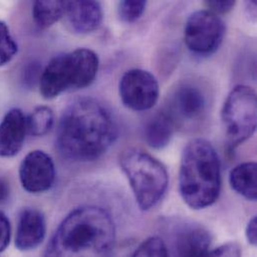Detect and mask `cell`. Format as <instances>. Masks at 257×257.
Returning a JSON list of instances; mask_svg holds the SVG:
<instances>
[{"mask_svg":"<svg viewBox=\"0 0 257 257\" xmlns=\"http://www.w3.org/2000/svg\"><path fill=\"white\" fill-rule=\"evenodd\" d=\"M225 25L221 18L209 10L192 13L184 27V41L187 48L197 55L214 53L221 45Z\"/></svg>","mask_w":257,"mask_h":257,"instance_id":"obj_7","label":"cell"},{"mask_svg":"<svg viewBox=\"0 0 257 257\" xmlns=\"http://www.w3.org/2000/svg\"><path fill=\"white\" fill-rule=\"evenodd\" d=\"M178 183L180 195L190 208L204 209L216 202L221 190V165L209 141L197 138L186 145Z\"/></svg>","mask_w":257,"mask_h":257,"instance_id":"obj_3","label":"cell"},{"mask_svg":"<svg viewBox=\"0 0 257 257\" xmlns=\"http://www.w3.org/2000/svg\"><path fill=\"white\" fill-rule=\"evenodd\" d=\"M46 234V221L44 215L35 208L22 210L16 229L15 245L21 251L36 248Z\"/></svg>","mask_w":257,"mask_h":257,"instance_id":"obj_11","label":"cell"},{"mask_svg":"<svg viewBox=\"0 0 257 257\" xmlns=\"http://www.w3.org/2000/svg\"><path fill=\"white\" fill-rule=\"evenodd\" d=\"M27 133L26 116L18 109L9 110L0 123V157H13L22 149Z\"/></svg>","mask_w":257,"mask_h":257,"instance_id":"obj_10","label":"cell"},{"mask_svg":"<svg viewBox=\"0 0 257 257\" xmlns=\"http://www.w3.org/2000/svg\"><path fill=\"white\" fill-rule=\"evenodd\" d=\"M119 164L139 208L144 211L154 208L163 199L168 187L169 177L164 164L139 148L123 151Z\"/></svg>","mask_w":257,"mask_h":257,"instance_id":"obj_5","label":"cell"},{"mask_svg":"<svg viewBox=\"0 0 257 257\" xmlns=\"http://www.w3.org/2000/svg\"><path fill=\"white\" fill-rule=\"evenodd\" d=\"M65 14L72 29L82 34L96 30L103 19L98 0H68Z\"/></svg>","mask_w":257,"mask_h":257,"instance_id":"obj_12","label":"cell"},{"mask_svg":"<svg viewBox=\"0 0 257 257\" xmlns=\"http://www.w3.org/2000/svg\"><path fill=\"white\" fill-rule=\"evenodd\" d=\"M68 0H35L33 19L40 28H48L55 24L66 12Z\"/></svg>","mask_w":257,"mask_h":257,"instance_id":"obj_17","label":"cell"},{"mask_svg":"<svg viewBox=\"0 0 257 257\" xmlns=\"http://www.w3.org/2000/svg\"><path fill=\"white\" fill-rule=\"evenodd\" d=\"M119 96L122 103L131 110H149L159 97L157 79L146 70L130 69L119 81Z\"/></svg>","mask_w":257,"mask_h":257,"instance_id":"obj_8","label":"cell"},{"mask_svg":"<svg viewBox=\"0 0 257 257\" xmlns=\"http://www.w3.org/2000/svg\"><path fill=\"white\" fill-rule=\"evenodd\" d=\"M174 106L177 114L183 119L194 120L204 112L206 100L200 89L186 84L176 90Z\"/></svg>","mask_w":257,"mask_h":257,"instance_id":"obj_14","label":"cell"},{"mask_svg":"<svg viewBox=\"0 0 257 257\" xmlns=\"http://www.w3.org/2000/svg\"><path fill=\"white\" fill-rule=\"evenodd\" d=\"M245 235L247 241L253 245L256 246L257 244V216H254L250 219V221L247 223Z\"/></svg>","mask_w":257,"mask_h":257,"instance_id":"obj_25","label":"cell"},{"mask_svg":"<svg viewBox=\"0 0 257 257\" xmlns=\"http://www.w3.org/2000/svg\"><path fill=\"white\" fill-rule=\"evenodd\" d=\"M117 133L113 117L102 104L92 98H80L61 115L57 146L68 159L92 161L113 145Z\"/></svg>","mask_w":257,"mask_h":257,"instance_id":"obj_1","label":"cell"},{"mask_svg":"<svg viewBox=\"0 0 257 257\" xmlns=\"http://www.w3.org/2000/svg\"><path fill=\"white\" fill-rule=\"evenodd\" d=\"M241 246L236 242H227L212 250H209L207 256H240Z\"/></svg>","mask_w":257,"mask_h":257,"instance_id":"obj_22","label":"cell"},{"mask_svg":"<svg viewBox=\"0 0 257 257\" xmlns=\"http://www.w3.org/2000/svg\"><path fill=\"white\" fill-rule=\"evenodd\" d=\"M221 116L230 148L249 139L256 130L255 91L246 85L235 86L223 104Z\"/></svg>","mask_w":257,"mask_h":257,"instance_id":"obj_6","label":"cell"},{"mask_svg":"<svg viewBox=\"0 0 257 257\" xmlns=\"http://www.w3.org/2000/svg\"><path fill=\"white\" fill-rule=\"evenodd\" d=\"M133 256H168L165 242L158 236H152L141 242L132 254Z\"/></svg>","mask_w":257,"mask_h":257,"instance_id":"obj_20","label":"cell"},{"mask_svg":"<svg viewBox=\"0 0 257 257\" xmlns=\"http://www.w3.org/2000/svg\"><path fill=\"white\" fill-rule=\"evenodd\" d=\"M211 243L207 229L197 224H185L176 234L175 247L180 256H207Z\"/></svg>","mask_w":257,"mask_h":257,"instance_id":"obj_13","label":"cell"},{"mask_svg":"<svg viewBox=\"0 0 257 257\" xmlns=\"http://www.w3.org/2000/svg\"><path fill=\"white\" fill-rule=\"evenodd\" d=\"M236 0H205V4L208 10L216 15H222L230 12Z\"/></svg>","mask_w":257,"mask_h":257,"instance_id":"obj_23","label":"cell"},{"mask_svg":"<svg viewBox=\"0 0 257 257\" xmlns=\"http://www.w3.org/2000/svg\"><path fill=\"white\" fill-rule=\"evenodd\" d=\"M27 132L33 136H43L54 124L53 111L47 106H39L26 117Z\"/></svg>","mask_w":257,"mask_h":257,"instance_id":"obj_18","label":"cell"},{"mask_svg":"<svg viewBox=\"0 0 257 257\" xmlns=\"http://www.w3.org/2000/svg\"><path fill=\"white\" fill-rule=\"evenodd\" d=\"M17 43L11 36L7 25L0 20V66L9 63L16 55Z\"/></svg>","mask_w":257,"mask_h":257,"instance_id":"obj_19","label":"cell"},{"mask_svg":"<svg viewBox=\"0 0 257 257\" xmlns=\"http://www.w3.org/2000/svg\"><path fill=\"white\" fill-rule=\"evenodd\" d=\"M250 1H251L253 4H255V3H256V0H250Z\"/></svg>","mask_w":257,"mask_h":257,"instance_id":"obj_27","label":"cell"},{"mask_svg":"<svg viewBox=\"0 0 257 257\" xmlns=\"http://www.w3.org/2000/svg\"><path fill=\"white\" fill-rule=\"evenodd\" d=\"M257 165L255 162H244L235 166L229 176L232 189L247 200H257Z\"/></svg>","mask_w":257,"mask_h":257,"instance_id":"obj_16","label":"cell"},{"mask_svg":"<svg viewBox=\"0 0 257 257\" xmlns=\"http://www.w3.org/2000/svg\"><path fill=\"white\" fill-rule=\"evenodd\" d=\"M98 68L97 54L87 48L57 55L40 75V93L45 99H52L65 91L88 87L95 80Z\"/></svg>","mask_w":257,"mask_h":257,"instance_id":"obj_4","label":"cell"},{"mask_svg":"<svg viewBox=\"0 0 257 257\" xmlns=\"http://www.w3.org/2000/svg\"><path fill=\"white\" fill-rule=\"evenodd\" d=\"M116 239L111 215L103 208L85 205L71 211L50 239L47 256H107Z\"/></svg>","mask_w":257,"mask_h":257,"instance_id":"obj_2","label":"cell"},{"mask_svg":"<svg viewBox=\"0 0 257 257\" xmlns=\"http://www.w3.org/2000/svg\"><path fill=\"white\" fill-rule=\"evenodd\" d=\"M55 166L52 158L41 150L29 152L19 167L22 187L29 193L49 190L55 181Z\"/></svg>","mask_w":257,"mask_h":257,"instance_id":"obj_9","label":"cell"},{"mask_svg":"<svg viewBox=\"0 0 257 257\" xmlns=\"http://www.w3.org/2000/svg\"><path fill=\"white\" fill-rule=\"evenodd\" d=\"M147 0H119L118 14L122 21L133 23L143 14Z\"/></svg>","mask_w":257,"mask_h":257,"instance_id":"obj_21","label":"cell"},{"mask_svg":"<svg viewBox=\"0 0 257 257\" xmlns=\"http://www.w3.org/2000/svg\"><path fill=\"white\" fill-rule=\"evenodd\" d=\"M11 237V225L8 217L0 211V253L4 251L9 242Z\"/></svg>","mask_w":257,"mask_h":257,"instance_id":"obj_24","label":"cell"},{"mask_svg":"<svg viewBox=\"0 0 257 257\" xmlns=\"http://www.w3.org/2000/svg\"><path fill=\"white\" fill-rule=\"evenodd\" d=\"M9 192L10 190L7 181L4 178L0 177V203H3L8 199Z\"/></svg>","mask_w":257,"mask_h":257,"instance_id":"obj_26","label":"cell"},{"mask_svg":"<svg viewBox=\"0 0 257 257\" xmlns=\"http://www.w3.org/2000/svg\"><path fill=\"white\" fill-rule=\"evenodd\" d=\"M174 125V119L170 113L159 112L155 114L144 128L146 143L154 149L164 148L173 136Z\"/></svg>","mask_w":257,"mask_h":257,"instance_id":"obj_15","label":"cell"}]
</instances>
